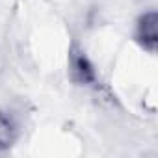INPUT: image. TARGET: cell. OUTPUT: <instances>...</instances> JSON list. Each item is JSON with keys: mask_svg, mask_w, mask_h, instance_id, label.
<instances>
[{"mask_svg": "<svg viewBox=\"0 0 158 158\" xmlns=\"http://www.w3.org/2000/svg\"><path fill=\"white\" fill-rule=\"evenodd\" d=\"M19 138V127L11 115L0 112V151L10 149Z\"/></svg>", "mask_w": 158, "mask_h": 158, "instance_id": "3957f363", "label": "cell"}, {"mask_svg": "<svg viewBox=\"0 0 158 158\" xmlns=\"http://www.w3.org/2000/svg\"><path fill=\"white\" fill-rule=\"evenodd\" d=\"M136 43L149 54H154L158 48V15L156 11H145L139 15L134 28Z\"/></svg>", "mask_w": 158, "mask_h": 158, "instance_id": "7a4b0ae2", "label": "cell"}, {"mask_svg": "<svg viewBox=\"0 0 158 158\" xmlns=\"http://www.w3.org/2000/svg\"><path fill=\"white\" fill-rule=\"evenodd\" d=\"M67 76L74 86H80V88H93V86H97V80H99L93 61L89 60L86 50L76 43H73L69 48Z\"/></svg>", "mask_w": 158, "mask_h": 158, "instance_id": "6da1fadb", "label": "cell"}]
</instances>
